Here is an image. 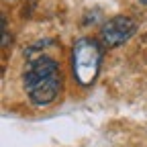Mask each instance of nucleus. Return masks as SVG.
<instances>
[{
	"instance_id": "obj_1",
	"label": "nucleus",
	"mask_w": 147,
	"mask_h": 147,
	"mask_svg": "<svg viewBox=\"0 0 147 147\" xmlns=\"http://www.w3.org/2000/svg\"><path fill=\"white\" fill-rule=\"evenodd\" d=\"M23 86L33 104L45 106L57 98L61 90V74L59 63L47 57V55H37L29 59V65L23 76Z\"/></svg>"
},
{
	"instance_id": "obj_2",
	"label": "nucleus",
	"mask_w": 147,
	"mask_h": 147,
	"mask_svg": "<svg viewBox=\"0 0 147 147\" xmlns=\"http://www.w3.org/2000/svg\"><path fill=\"white\" fill-rule=\"evenodd\" d=\"M100 61H102V51L98 41L90 39V37H82L76 41L71 49V71L80 86L94 84L100 71Z\"/></svg>"
},
{
	"instance_id": "obj_3",
	"label": "nucleus",
	"mask_w": 147,
	"mask_h": 147,
	"mask_svg": "<svg viewBox=\"0 0 147 147\" xmlns=\"http://www.w3.org/2000/svg\"><path fill=\"white\" fill-rule=\"evenodd\" d=\"M137 31V25L133 18H129L125 14H119V16H113L102 25L100 29V41L104 47L108 49H115L119 45H123L125 41H129L131 37L135 35Z\"/></svg>"
},
{
	"instance_id": "obj_4",
	"label": "nucleus",
	"mask_w": 147,
	"mask_h": 147,
	"mask_svg": "<svg viewBox=\"0 0 147 147\" xmlns=\"http://www.w3.org/2000/svg\"><path fill=\"white\" fill-rule=\"evenodd\" d=\"M141 2H143V4H147V0H141Z\"/></svg>"
}]
</instances>
